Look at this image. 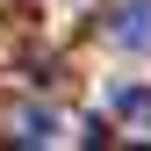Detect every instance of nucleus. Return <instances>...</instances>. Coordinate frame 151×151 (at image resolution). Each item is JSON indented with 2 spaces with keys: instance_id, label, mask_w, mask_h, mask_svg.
<instances>
[{
  "instance_id": "f257e3e1",
  "label": "nucleus",
  "mask_w": 151,
  "mask_h": 151,
  "mask_svg": "<svg viewBox=\"0 0 151 151\" xmlns=\"http://www.w3.org/2000/svg\"><path fill=\"white\" fill-rule=\"evenodd\" d=\"M108 43L151 50V0H122V14H108Z\"/></svg>"
},
{
  "instance_id": "f03ea898",
  "label": "nucleus",
  "mask_w": 151,
  "mask_h": 151,
  "mask_svg": "<svg viewBox=\"0 0 151 151\" xmlns=\"http://www.w3.org/2000/svg\"><path fill=\"white\" fill-rule=\"evenodd\" d=\"M58 137V115L50 108H22V122H14V144H50Z\"/></svg>"
},
{
  "instance_id": "7ed1b4c3",
  "label": "nucleus",
  "mask_w": 151,
  "mask_h": 151,
  "mask_svg": "<svg viewBox=\"0 0 151 151\" xmlns=\"http://www.w3.org/2000/svg\"><path fill=\"white\" fill-rule=\"evenodd\" d=\"M115 115H151V93L144 86H115Z\"/></svg>"
}]
</instances>
